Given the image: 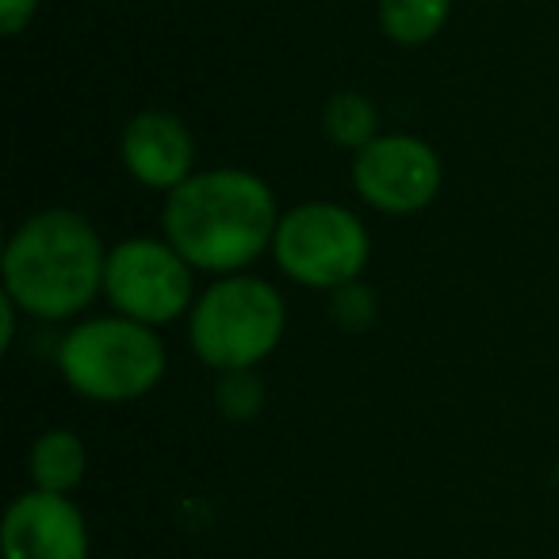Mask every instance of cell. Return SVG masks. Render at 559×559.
I'll list each match as a JSON object with an SVG mask.
<instances>
[{"mask_svg": "<svg viewBox=\"0 0 559 559\" xmlns=\"http://www.w3.org/2000/svg\"><path fill=\"white\" fill-rule=\"evenodd\" d=\"M276 200L253 173L215 169L188 177L169 192L165 234L188 264L234 272L257 261L276 238Z\"/></svg>", "mask_w": 559, "mask_h": 559, "instance_id": "6da1fadb", "label": "cell"}, {"mask_svg": "<svg viewBox=\"0 0 559 559\" xmlns=\"http://www.w3.org/2000/svg\"><path fill=\"white\" fill-rule=\"evenodd\" d=\"M96 230L73 211H43L27 218L4 249V296L35 319H66L93 304L104 284Z\"/></svg>", "mask_w": 559, "mask_h": 559, "instance_id": "7a4b0ae2", "label": "cell"}, {"mask_svg": "<svg viewBox=\"0 0 559 559\" xmlns=\"http://www.w3.org/2000/svg\"><path fill=\"white\" fill-rule=\"evenodd\" d=\"M58 365L73 391L96 403H127L162 380L165 349L154 330L134 319H93L58 349Z\"/></svg>", "mask_w": 559, "mask_h": 559, "instance_id": "3957f363", "label": "cell"}, {"mask_svg": "<svg viewBox=\"0 0 559 559\" xmlns=\"http://www.w3.org/2000/svg\"><path fill=\"white\" fill-rule=\"evenodd\" d=\"M284 334V299L253 276L218 280L192 311V345L211 368L241 372L276 349Z\"/></svg>", "mask_w": 559, "mask_h": 559, "instance_id": "277c9868", "label": "cell"}, {"mask_svg": "<svg viewBox=\"0 0 559 559\" xmlns=\"http://www.w3.org/2000/svg\"><path fill=\"white\" fill-rule=\"evenodd\" d=\"M272 249L280 269L307 288H342L368 264V230L345 207L304 203L280 218Z\"/></svg>", "mask_w": 559, "mask_h": 559, "instance_id": "5b68a950", "label": "cell"}, {"mask_svg": "<svg viewBox=\"0 0 559 559\" xmlns=\"http://www.w3.org/2000/svg\"><path fill=\"white\" fill-rule=\"evenodd\" d=\"M104 288L111 304L142 326L173 322L192 299V276L188 261L173 246L150 238L123 241L108 253L104 264Z\"/></svg>", "mask_w": 559, "mask_h": 559, "instance_id": "8992f818", "label": "cell"}, {"mask_svg": "<svg viewBox=\"0 0 559 559\" xmlns=\"http://www.w3.org/2000/svg\"><path fill=\"white\" fill-rule=\"evenodd\" d=\"M353 185L360 200L388 215H411L421 211L441 188V162L421 139L411 134H388L372 139L357 150L353 162Z\"/></svg>", "mask_w": 559, "mask_h": 559, "instance_id": "52a82bcc", "label": "cell"}, {"mask_svg": "<svg viewBox=\"0 0 559 559\" xmlns=\"http://www.w3.org/2000/svg\"><path fill=\"white\" fill-rule=\"evenodd\" d=\"M4 559H85L88 533L81 510L66 495L35 490L9 506L0 528Z\"/></svg>", "mask_w": 559, "mask_h": 559, "instance_id": "ba28073f", "label": "cell"}, {"mask_svg": "<svg viewBox=\"0 0 559 559\" xmlns=\"http://www.w3.org/2000/svg\"><path fill=\"white\" fill-rule=\"evenodd\" d=\"M192 134L169 111H142L123 131V165L146 188H180L192 169Z\"/></svg>", "mask_w": 559, "mask_h": 559, "instance_id": "9c48e42d", "label": "cell"}, {"mask_svg": "<svg viewBox=\"0 0 559 559\" xmlns=\"http://www.w3.org/2000/svg\"><path fill=\"white\" fill-rule=\"evenodd\" d=\"M32 479L39 490L66 495L85 479V444L70 429H50L32 449Z\"/></svg>", "mask_w": 559, "mask_h": 559, "instance_id": "30bf717a", "label": "cell"}, {"mask_svg": "<svg viewBox=\"0 0 559 559\" xmlns=\"http://www.w3.org/2000/svg\"><path fill=\"white\" fill-rule=\"evenodd\" d=\"M452 0H380V24L403 47L429 43L449 20Z\"/></svg>", "mask_w": 559, "mask_h": 559, "instance_id": "8fae6325", "label": "cell"}, {"mask_svg": "<svg viewBox=\"0 0 559 559\" xmlns=\"http://www.w3.org/2000/svg\"><path fill=\"white\" fill-rule=\"evenodd\" d=\"M326 134L337 146H357L365 150L376 139V108L357 93H342L326 104Z\"/></svg>", "mask_w": 559, "mask_h": 559, "instance_id": "7c38bea8", "label": "cell"}, {"mask_svg": "<svg viewBox=\"0 0 559 559\" xmlns=\"http://www.w3.org/2000/svg\"><path fill=\"white\" fill-rule=\"evenodd\" d=\"M218 403H223V411L234 414V418H249V414L261 406V383L249 376V368L230 372L223 380V388H218Z\"/></svg>", "mask_w": 559, "mask_h": 559, "instance_id": "4fadbf2b", "label": "cell"}, {"mask_svg": "<svg viewBox=\"0 0 559 559\" xmlns=\"http://www.w3.org/2000/svg\"><path fill=\"white\" fill-rule=\"evenodd\" d=\"M39 0H0V32L4 35H20L24 24H32Z\"/></svg>", "mask_w": 559, "mask_h": 559, "instance_id": "5bb4252c", "label": "cell"}]
</instances>
